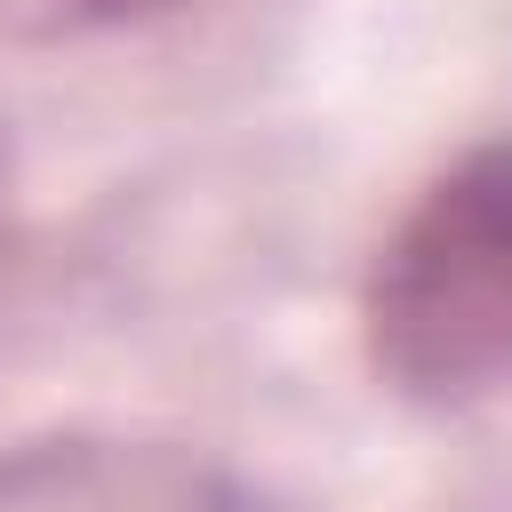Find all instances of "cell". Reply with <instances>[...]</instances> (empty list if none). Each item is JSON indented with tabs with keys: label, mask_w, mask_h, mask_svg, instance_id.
I'll use <instances>...</instances> for the list:
<instances>
[{
	"label": "cell",
	"mask_w": 512,
	"mask_h": 512,
	"mask_svg": "<svg viewBox=\"0 0 512 512\" xmlns=\"http://www.w3.org/2000/svg\"><path fill=\"white\" fill-rule=\"evenodd\" d=\"M368 360L416 400L512 384V144L424 184L368 272Z\"/></svg>",
	"instance_id": "1"
},
{
	"label": "cell",
	"mask_w": 512,
	"mask_h": 512,
	"mask_svg": "<svg viewBox=\"0 0 512 512\" xmlns=\"http://www.w3.org/2000/svg\"><path fill=\"white\" fill-rule=\"evenodd\" d=\"M8 8L40 32H80V24H120V16H144V8H168V0H8Z\"/></svg>",
	"instance_id": "2"
}]
</instances>
